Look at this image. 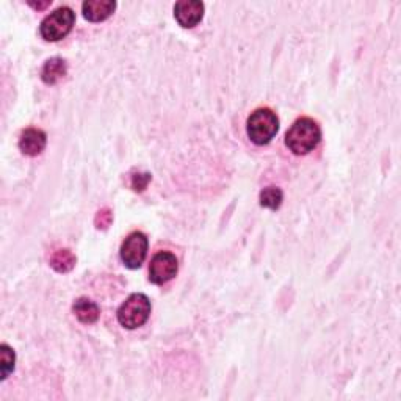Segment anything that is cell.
<instances>
[{
	"mask_svg": "<svg viewBox=\"0 0 401 401\" xmlns=\"http://www.w3.org/2000/svg\"><path fill=\"white\" fill-rule=\"evenodd\" d=\"M322 129L311 118H301L293 123L285 135V144L295 156H306L318 146Z\"/></svg>",
	"mask_w": 401,
	"mask_h": 401,
	"instance_id": "6da1fadb",
	"label": "cell"
},
{
	"mask_svg": "<svg viewBox=\"0 0 401 401\" xmlns=\"http://www.w3.org/2000/svg\"><path fill=\"white\" fill-rule=\"evenodd\" d=\"M246 130L252 143L259 146L269 144L279 130V119L270 109H257L251 113L246 123Z\"/></svg>",
	"mask_w": 401,
	"mask_h": 401,
	"instance_id": "7a4b0ae2",
	"label": "cell"
},
{
	"mask_svg": "<svg viewBox=\"0 0 401 401\" xmlns=\"http://www.w3.org/2000/svg\"><path fill=\"white\" fill-rule=\"evenodd\" d=\"M151 311L149 298L143 293H133L118 309V322L125 329H137L148 322Z\"/></svg>",
	"mask_w": 401,
	"mask_h": 401,
	"instance_id": "3957f363",
	"label": "cell"
},
{
	"mask_svg": "<svg viewBox=\"0 0 401 401\" xmlns=\"http://www.w3.org/2000/svg\"><path fill=\"white\" fill-rule=\"evenodd\" d=\"M76 22V13L69 6H60L55 11L43 19L39 25V33L46 41L55 43L69 35Z\"/></svg>",
	"mask_w": 401,
	"mask_h": 401,
	"instance_id": "277c9868",
	"label": "cell"
},
{
	"mask_svg": "<svg viewBox=\"0 0 401 401\" xmlns=\"http://www.w3.org/2000/svg\"><path fill=\"white\" fill-rule=\"evenodd\" d=\"M148 237L143 232H132L129 237L124 240L121 246V259L127 269L137 270L144 262L146 254H148Z\"/></svg>",
	"mask_w": 401,
	"mask_h": 401,
	"instance_id": "5b68a950",
	"label": "cell"
},
{
	"mask_svg": "<svg viewBox=\"0 0 401 401\" xmlns=\"http://www.w3.org/2000/svg\"><path fill=\"white\" fill-rule=\"evenodd\" d=\"M179 260L175 254L170 251H160L151 260L149 266V280L157 285L168 283L177 275Z\"/></svg>",
	"mask_w": 401,
	"mask_h": 401,
	"instance_id": "8992f818",
	"label": "cell"
},
{
	"mask_svg": "<svg viewBox=\"0 0 401 401\" xmlns=\"http://www.w3.org/2000/svg\"><path fill=\"white\" fill-rule=\"evenodd\" d=\"M204 4L198 0H180L175 5V18L180 27L191 29L204 18Z\"/></svg>",
	"mask_w": 401,
	"mask_h": 401,
	"instance_id": "52a82bcc",
	"label": "cell"
},
{
	"mask_svg": "<svg viewBox=\"0 0 401 401\" xmlns=\"http://www.w3.org/2000/svg\"><path fill=\"white\" fill-rule=\"evenodd\" d=\"M46 144H48V137L41 129H35V127L24 130L19 138V149L30 157L39 156L44 151Z\"/></svg>",
	"mask_w": 401,
	"mask_h": 401,
	"instance_id": "ba28073f",
	"label": "cell"
},
{
	"mask_svg": "<svg viewBox=\"0 0 401 401\" xmlns=\"http://www.w3.org/2000/svg\"><path fill=\"white\" fill-rule=\"evenodd\" d=\"M116 10L115 0H86L82 5L85 19L91 22H102Z\"/></svg>",
	"mask_w": 401,
	"mask_h": 401,
	"instance_id": "9c48e42d",
	"label": "cell"
},
{
	"mask_svg": "<svg viewBox=\"0 0 401 401\" xmlns=\"http://www.w3.org/2000/svg\"><path fill=\"white\" fill-rule=\"evenodd\" d=\"M72 312L77 317L80 323L83 325H93L96 323L100 317L99 306L88 298H79L74 304H72Z\"/></svg>",
	"mask_w": 401,
	"mask_h": 401,
	"instance_id": "30bf717a",
	"label": "cell"
},
{
	"mask_svg": "<svg viewBox=\"0 0 401 401\" xmlns=\"http://www.w3.org/2000/svg\"><path fill=\"white\" fill-rule=\"evenodd\" d=\"M66 72H68V64L63 58L53 57L44 63L41 69V79L44 83L48 85H55L60 80H63Z\"/></svg>",
	"mask_w": 401,
	"mask_h": 401,
	"instance_id": "8fae6325",
	"label": "cell"
},
{
	"mask_svg": "<svg viewBox=\"0 0 401 401\" xmlns=\"http://www.w3.org/2000/svg\"><path fill=\"white\" fill-rule=\"evenodd\" d=\"M77 259L71 250H57L50 257V266L57 273H68L76 266Z\"/></svg>",
	"mask_w": 401,
	"mask_h": 401,
	"instance_id": "7c38bea8",
	"label": "cell"
},
{
	"mask_svg": "<svg viewBox=\"0 0 401 401\" xmlns=\"http://www.w3.org/2000/svg\"><path fill=\"white\" fill-rule=\"evenodd\" d=\"M283 199L284 195L278 186H266V189L260 191V205L266 207V209L278 210L280 204H283Z\"/></svg>",
	"mask_w": 401,
	"mask_h": 401,
	"instance_id": "4fadbf2b",
	"label": "cell"
},
{
	"mask_svg": "<svg viewBox=\"0 0 401 401\" xmlns=\"http://www.w3.org/2000/svg\"><path fill=\"white\" fill-rule=\"evenodd\" d=\"M0 378L6 379L8 378L10 373L15 370V362H16V354L15 351H13L8 345L4 344L2 346H0Z\"/></svg>",
	"mask_w": 401,
	"mask_h": 401,
	"instance_id": "5bb4252c",
	"label": "cell"
},
{
	"mask_svg": "<svg viewBox=\"0 0 401 401\" xmlns=\"http://www.w3.org/2000/svg\"><path fill=\"white\" fill-rule=\"evenodd\" d=\"M113 222V212L109 209V207H104V209H100L97 212V215L95 218V224L97 229H102L105 231L107 227H109Z\"/></svg>",
	"mask_w": 401,
	"mask_h": 401,
	"instance_id": "9a60e30c",
	"label": "cell"
},
{
	"mask_svg": "<svg viewBox=\"0 0 401 401\" xmlns=\"http://www.w3.org/2000/svg\"><path fill=\"white\" fill-rule=\"evenodd\" d=\"M151 179L152 176L149 175V172H135V175L132 176V182H130L132 189L135 191H143L151 182Z\"/></svg>",
	"mask_w": 401,
	"mask_h": 401,
	"instance_id": "2e32d148",
	"label": "cell"
},
{
	"mask_svg": "<svg viewBox=\"0 0 401 401\" xmlns=\"http://www.w3.org/2000/svg\"><path fill=\"white\" fill-rule=\"evenodd\" d=\"M52 4V0H46V2H29L30 6H33V8H36V10H44V8H48V6Z\"/></svg>",
	"mask_w": 401,
	"mask_h": 401,
	"instance_id": "e0dca14e",
	"label": "cell"
}]
</instances>
